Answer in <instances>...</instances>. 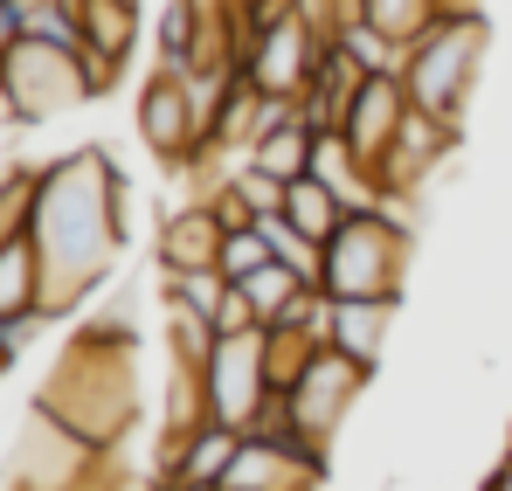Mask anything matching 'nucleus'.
<instances>
[{
	"label": "nucleus",
	"instance_id": "1",
	"mask_svg": "<svg viewBox=\"0 0 512 491\" xmlns=\"http://www.w3.org/2000/svg\"><path fill=\"white\" fill-rule=\"evenodd\" d=\"M125 173L104 146H77L63 160L35 166V201H28V236L42 256V312L63 319L118 270L125 249Z\"/></svg>",
	"mask_w": 512,
	"mask_h": 491
},
{
	"label": "nucleus",
	"instance_id": "2",
	"mask_svg": "<svg viewBox=\"0 0 512 491\" xmlns=\"http://www.w3.org/2000/svg\"><path fill=\"white\" fill-rule=\"evenodd\" d=\"M132 326L125 319H90L77 326V339L63 346L56 374L42 381L35 409L56 415L63 429H77L90 450H118L125 429L139 422V367H132Z\"/></svg>",
	"mask_w": 512,
	"mask_h": 491
},
{
	"label": "nucleus",
	"instance_id": "3",
	"mask_svg": "<svg viewBox=\"0 0 512 491\" xmlns=\"http://www.w3.org/2000/svg\"><path fill=\"white\" fill-rule=\"evenodd\" d=\"M409 249L416 236L395 229L374 201L353 208L340 222V236L319 249V291L326 298H402L409 284Z\"/></svg>",
	"mask_w": 512,
	"mask_h": 491
},
{
	"label": "nucleus",
	"instance_id": "4",
	"mask_svg": "<svg viewBox=\"0 0 512 491\" xmlns=\"http://www.w3.org/2000/svg\"><path fill=\"white\" fill-rule=\"evenodd\" d=\"M478 63H485V14H443L409 49V70H402L409 104L429 111V118H443V125H464Z\"/></svg>",
	"mask_w": 512,
	"mask_h": 491
},
{
	"label": "nucleus",
	"instance_id": "5",
	"mask_svg": "<svg viewBox=\"0 0 512 491\" xmlns=\"http://www.w3.org/2000/svg\"><path fill=\"white\" fill-rule=\"evenodd\" d=\"M0 104H7L14 125H49V118H63L70 104H90L84 56L63 49V42L21 35V42L0 56Z\"/></svg>",
	"mask_w": 512,
	"mask_h": 491
},
{
	"label": "nucleus",
	"instance_id": "6",
	"mask_svg": "<svg viewBox=\"0 0 512 491\" xmlns=\"http://www.w3.org/2000/svg\"><path fill=\"white\" fill-rule=\"evenodd\" d=\"M367 381H374V367H360V360L340 353L333 339H326V346H312L305 374L284 388V402H291V429H298L305 443L333 450V443H340V429H346V415H353V402L367 395Z\"/></svg>",
	"mask_w": 512,
	"mask_h": 491
},
{
	"label": "nucleus",
	"instance_id": "7",
	"mask_svg": "<svg viewBox=\"0 0 512 491\" xmlns=\"http://www.w3.org/2000/svg\"><path fill=\"white\" fill-rule=\"evenodd\" d=\"M270 395L277 388H270V360H263V326L215 332V346L201 360V402H208V415L229 422V429H250Z\"/></svg>",
	"mask_w": 512,
	"mask_h": 491
},
{
	"label": "nucleus",
	"instance_id": "8",
	"mask_svg": "<svg viewBox=\"0 0 512 491\" xmlns=\"http://www.w3.org/2000/svg\"><path fill=\"white\" fill-rule=\"evenodd\" d=\"M326 457L305 436H243L236 464L222 471V491H319L326 485Z\"/></svg>",
	"mask_w": 512,
	"mask_h": 491
},
{
	"label": "nucleus",
	"instance_id": "9",
	"mask_svg": "<svg viewBox=\"0 0 512 491\" xmlns=\"http://www.w3.org/2000/svg\"><path fill=\"white\" fill-rule=\"evenodd\" d=\"M139 139H146V153L167 173H187V166L201 160V125H194V104H187L180 70L153 63V77L139 83Z\"/></svg>",
	"mask_w": 512,
	"mask_h": 491
},
{
	"label": "nucleus",
	"instance_id": "10",
	"mask_svg": "<svg viewBox=\"0 0 512 491\" xmlns=\"http://www.w3.org/2000/svg\"><path fill=\"white\" fill-rule=\"evenodd\" d=\"M457 139H464V125H443V118H429V111L409 104V118H402V132H395L388 160L374 166V187H381V194H423L429 173L450 166Z\"/></svg>",
	"mask_w": 512,
	"mask_h": 491
},
{
	"label": "nucleus",
	"instance_id": "11",
	"mask_svg": "<svg viewBox=\"0 0 512 491\" xmlns=\"http://www.w3.org/2000/svg\"><path fill=\"white\" fill-rule=\"evenodd\" d=\"M319 28L305 21V7L291 14V21H277V28H263L250 42V63H243V77L263 90V97H298L305 83H312V63H319Z\"/></svg>",
	"mask_w": 512,
	"mask_h": 491
},
{
	"label": "nucleus",
	"instance_id": "12",
	"mask_svg": "<svg viewBox=\"0 0 512 491\" xmlns=\"http://www.w3.org/2000/svg\"><path fill=\"white\" fill-rule=\"evenodd\" d=\"M402 118H409V83L402 77H367L360 83V97H353V111H346L340 132H346V146H353V160L367 166V180H374V166L388 160Z\"/></svg>",
	"mask_w": 512,
	"mask_h": 491
},
{
	"label": "nucleus",
	"instance_id": "13",
	"mask_svg": "<svg viewBox=\"0 0 512 491\" xmlns=\"http://www.w3.org/2000/svg\"><path fill=\"white\" fill-rule=\"evenodd\" d=\"M222 215H215V201L208 194H194V201H173L167 215H160V277H180V270H215V256H222Z\"/></svg>",
	"mask_w": 512,
	"mask_h": 491
},
{
	"label": "nucleus",
	"instance_id": "14",
	"mask_svg": "<svg viewBox=\"0 0 512 491\" xmlns=\"http://www.w3.org/2000/svg\"><path fill=\"white\" fill-rule=\"evenodd\" d=\"M360 83H367V70L346 56L340 42H326V49H319V63H312V83L298 90V118H305L312 132H333V125H346V111H353Z\"/></svg>",
	"mask_w": 512,
	"mask_h": 491
},
{
	"label": "nucleus",
	"instance_id": "15",
	"mask_svg": "<svg viewBox=\"0 0 512 491\" xmlns=\"http://www.w3.org/2000/svg\"><path fill=\"white\" fill-rule=\"evenodd\" d=\"M395 312H402V298H333V346L353 353L360 367H381Z\"/></svg>",
	"mask_w": 512,
	"mask_h": 491
},
{
	"label": "nucleus",
	"instance_id": "16",
	"mask_svg": "<svg viewBox=\"0 0 512 491\" xmlns=\"http://www.w3.org/2000/svg\"><path fill=\"white\" fill-rule=\"evenodd\" d=\"M353 215V201H346L340 187H326L319 173H298V180H284V222L305 236V243H333L340 236V222Z\"/></svg>",
	"mask_w": 512,
	"mask_h": 491
},
{
	"label": "nucleus",
	"instance_id": "17",
	"mask_svg": "<svg viewBox=\"0 0 512 491\" xmlns=\"http://www.w3.org/2000/svg\"><path fill=\"white\" fill-rule=\"evenodd\" d=\"M42 312V256H35V236H7L0 243V326L7 319H35Z\"/></svg>",
	"mask_w": 512,
	"mask_h": 491
},
{
	"label": "nucleus",
	"instance_id": "18",
	"mask_svg": "<svg viewBox=\"0 0 512 491\" xmlns=\"http://www.w3.org/2000/svg\"><path fill=\"white\" fill-rule=\"evenodd\" d=\"M236 450H243V429H229V422H194V436H187V450H180V464H173L167 478H187V485H222V471L236 464Z\"/></svg>",
	"mask_w": 512,
	"mask_h": 491
},
{
	"label": "nucleus",
	"instance_id": "19",
	"mask_svg": "<svg viewBox=\"0 0 512 491\" xmlns=\"http://www.w3.org/2000/svg\"><path fill=\"white\" fill-rule=\"evenodd\" d=\"M77 21H84V49L111 56V63H132V49H139V0H84Z\"/></svg>",
	"mask_w": 512,
	"mask_h": 491
},
{
	"label": "nucleus",
	"instance_id": "20",
	"mask_svg": "<svg viewBox=\"0 0 512 491\" xmlns=\"http://www.w3.org/2000/svg\"><path fill=\"white\" fill-rule=\"evenodd\" d=\"M312 139H319V132H312L305 118H284V125H270V132L256 139L243 160L263 166L270 180H298V173H312Z\"/></svg>",
	"mask_w": 512,
	"mask_h": 491
},
{
	"label": "nucleus",
	"instance_id": "21",
	"mask_svg": "<svg viewBox=\"0 0 512 491\" xmlns=\"http://www.w3.org/2000/svg\"><path fill=\"white\" fill-rule=\"evenodd\" d=\"M360 21H367V28H381L388 42L416 49L429 28L443 21V7H436V0H360Z\"/></svg>",
	"mask_w": 512,
	"mask_h": 491
},
{
	"label": "nucleus",
	"instance_id": "22",
	"mask_svg": "<svg viewBox=\"0 0 512 491\" xmlns=\"http://www.w3.org/2000/svg\"><path fill=\"white\" fill-rule=\"evenodd\" d=\"M194 42H201V0H167L160 28H153V63L160 70H187Z\"/></svg>",
	"mask_w": 512,
	"mask_h": 491
},
{
	"label": "nucleus",
	"instance_id": "23",
	"mask_svg": "<svg viewBox=\"0 0 512 491\" xmlns=\"http://www.w3.org/2000/svg\"><path fill=\"white\" fill-rule=\"evenodd\" d=\"M333 42H340V49L360 63V70H367V77H402V70H409V49H402V42H388V35H381V28H367V21L340 28Z\"/></svg>",
	"mask_w": 512,
	"mask_h": 491
},
{
	"label": "nucleus",
	"instance_id": "24",
	"mask_svg": "<svg viewBox=\"0 0 512 491\" xmlns=\"http://www.w3.org/2000/svg\"><path fill=\"white\" fill-rule=\"evenodd\" d=\"M21 14V35H42V42H63V49H84V21L70 0H14Z\"/></svg>",
	"mask_w": 512,
	"mask_h": 491
},
{
	"label": "nucleus",
	"instance_id": "25",
	"mask_svg": "<svg viewBox=\"0 0 512 491\" xmlns=\"http://www.w3.org/2000/svg\"><path fill=\"white\" fill-rule=\"evenodd\" d=\"M270 256H277V249H270V236H263V222H250V229H229V236H222V256H215V270H222L229 284H243V277H256Z\"/></svg>",
	"mask_w": 512,
	"mask_h": 491
},
{
	"label": "nucleus",
	"instance_id": "26",
	"mask_svg": "<svg viewBox=\"0 0 512 491\" xmlns=\"http://www.w3.org/2000/svg\"><path fill=\"white\" fill-rule=\"evenodd\" d=\"M222 180H229V187H236V201H243V208H250L256 222H263V215H284V180H270V173H263V166L236 160V166H229V173H222Z\"/></svg>",
	"mask_w": 512,
	"mask_h": 491
},
{
	"label": "nucleus",
	"instance_id": "27",
	"mask_svg": "<svg viewBox=\"0 0 512 491\" xmlns=\"http://www.w3.org/2000/svg\"><path fill=\"white\" fill-rule=\"evenodd\" d=\"M28 201H35V173H7L0 180V243L28 229Z\"/></svg>",
	"mask_w": 512,
	"mask_h": 491
},
{
	"label": "nucleus",
	"instance_id": "28",
	"mask_svg": "<svg viewBox=\"0 0 512 491\" xmlns=\"http://www.w3.org/2000/svg\"><path fill=\"white\" fill-rule=\"evenodd\" d=\"M250 326H256L250 298H243V284H229V291H222V305H215V332H250Z\"/></svg>",
	"mask_w": 512,
	"mask_h": 491
},
{
	"label": "nucleus",
	"instance_id": "29",
	"mask_svg": "<svg viewBox=\"0 0 512 491\" xmlns=\"http://www.w3.org/2000/svg\"><path fill=\"white\" fill-rule=\"evenodd\" d=\"M104 491H160L153 471H104Z\"/></svg>",
	"mask_w": 512,
	"mask_h": 491
},
{
	"label": "nucleus",
	"instance_id": "30",
	"mask_svg": "<svg viewBox=\"0 0 512 491\" xmlns=\"http://www.w3.org/2000/svg\"><path fill=\"white\" fill-rule=\"evenodd\" d=\"M21 42V14H14V0H0V56Z\"/></svg>",
	"mask_w": 512,
	"mask_h": 491
},
{
	"label": "nucleus",
	"instance_id": "31",
	"mask_svg": "<svg viewBox=\"0 0 512 491\" xmlns=\"http://www.w3.org/2000/svg\"><path fill=\"white\" fill-rule=\"evenodd\" d=\"M485 491H512V443H506V457L492 464V478H485Z\"/></svg>",
	"mask_w": 512,
	"mask_h": 491
},
{
	"label": "nucleus",
	"instance_id": "32",
	"mask_svg": "<svg viewBox=\"0 0 512 491\" xmlns=\"http://www.w3.org/2000/svg\"><path fill=\"white\" fill-rule=\"evenodd\" d=\"M443 14H485V0H436Z\"/></svg>",
	"mask_w": 512,
	"mask_h": 491
},
{
	"label": "nucleus",
	"instance_id": "33",
	"mask_svg": "<svg viewBox=\"0 0 512 491\" xmlns=\"http://www.w3.org/2000/svg\"><path fill=\"white\" fill-rule=\"evenodd\" d=\"M0 367H7V353H0Z\"/></svg>",
	"mask_w": 512,
	"mask_h": 491
},
{
	"label": "nucleus",
	"instance_id": "34",
	"mask_svg": "<svg viewBox=\"0 0 512 491\" xmlns=\"http://www.w3.org/2000/svg\"><path fill=\"white\" fill-rule=\"evenodd\" d=\"M506 443H512V436H506Z\"/></svg>",
	"mask_w": 512,
	"mask_h": 491
}]
</instances>
